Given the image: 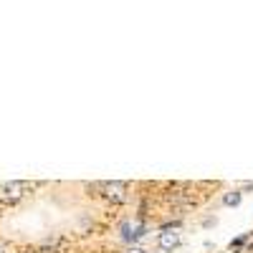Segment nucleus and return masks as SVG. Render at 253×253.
Here are the masks:
<instances>
[{"label":"nucleus","instance_id":"obj_5","mask_svg":"<svg viewBox=\"0 0 253 253\" xmlns=\"http://www.w3.org/2000/svg\"><path fill=\"white\" fill-rule=\"evenodd\" d=\"M240 197H243V195H240L238 190H233V193H228V195L223 197V203H225L228 208H236V205H240Z\"/></svg>","mask_w":253,"mask_h":253},{"label":"nucleus","instance_id":"obj_8","mask_svg":"<svg viewBox=\"0 0 253 253\" xmlns=\"http://www.w3.org/2000/svg\"><path fill=\"white\" fill-rule=\"evenodd\" d=\"M0 253H5V248H3V246H0Z\"/></svg>","mask_w":253,"mask_h":253},{"label":"nucleus","instance_id":"obj_1","mask_svg":"<svg viewBox=\"0 0 253 253\" xmlns=\"http://www.w3.org/2000/svg\"><path fill=\"white\" fill-rule=\"evenodd\" d=\"M99 188H102V193H104L106 200H112L114 205H122V203L127 200V185L119 182V180H114V182H104V185H99Z\"/></svg>","mask_w":253,"mask_h":253},{"label":"nucleus","instance_id":"obj_6","mask_svg":"<svg viewBox=\"0 0 253 253\" xmlns=\"http://www.w3.org/2000/svg\"><path fill=\"white\" fill-rule=\"evenodd\" d=\"M246 238H248V236H243V238L233 240V243H230V251H240V248H243V243H246Z\"/></svg>","mask_w":253,"mask_h":253},{"label":"nucleus","instance_id":"obj_7","mask_svg":"<svg viewBox=\"0 0 253 253\" xmlns=\"http://www.w3.org/2000/svg\"><path fill=\"white\" fill-rule=\"evenodd\" d=\"M129 253H145V251H142V248H132Z\"/></svg>","mask_w":253,"mask_h":253},{"label":"nucleus","instance_id":"obj_3","mask_svg":"<svg viewBox=\"0 0 253 253\" xmlns=\"http://www.w3.org/2000/svg\"><path fill=\"white\" fill-rule=\"evenodd\" d=\"M145 236V225H132L129 221L122 223V238L127 240V243H134L137 238Z\"/></svg>","mask_w":253,"mask_h":253},{"label":"nucleus","instance_id":"obj_2","mask_svg":"<svg viewBox=\"0 0 253 253\" xmlns=\"http://www.w3.org/2000/svg\"><path fill=\"white\" fill-rule=\"evenodd\" d=\"M157 243H160L162 251H175L180 246V233H175V230H162Z\"/></svg>","mask_w":253,"mask_h":253},{"label":"nucleus","instance_id":"obj_4","mask_svg":"<svg viewBox=\"0 0 253 253\" xmlns=\"http://www.w3.org/2000/svg\"><path fill=\"white\" fill-rule=\"evenodd\" d=\"M26 190H28V185L26 182H8L5 188H3V193H5V197H23L26 195Z\"/></svg>","mask_w":253,"mask_h":253}]
</instances>
